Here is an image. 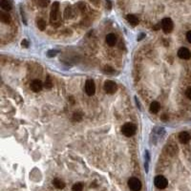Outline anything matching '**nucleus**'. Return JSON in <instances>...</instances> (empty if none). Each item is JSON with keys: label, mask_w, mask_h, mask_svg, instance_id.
<instances>
[{"label": "nucleus", "mask_w": 191, "mask_h": 191, "mask_svg": "<svg viewBox=\"0 0 191 191\" xmlns=\"http://www.w3.org/2000/svg\"><path fill=\"white\" fill-rule=\"evenodd\" d=\"M136 130H137V128H136V126L133 123L127 122V123H125L122 126L121 132H122V134L125 137H132L133 135H135Z\"/></svg>", "instance_id": "obj_1"}, {"label": "nucleus", "mask_w": 191, "mask_h": 191, "mask_svg": "<svg viewBox=\"0 0 191 191\" xmlns=\"http://www.w3.org/2000/svg\"><path fill=\"white\" fill-rule=\"evenodd\" d=\"M50 19H51L52 23L57 22L59 20V3L58 2H53V4L52 6Z\"/></svg>", "instance_id": "obj_2"}, {"label": "nucleus", "mask_w": 191, "mask_h": 191, "mask_svg": "<svg viewBox=\"0 0 191 191\" xmlns=\"http://www.w3.org/2000/svg\"><path fill=\"white\" fill-rule=\"evenodd\" d=\"M160 26H162L163 31L165 34H169L173 31L174 24H173V21L170 18H164V19H163L162 23H160Z\"/></svg>", "instance_id": "obj_3"}, {"label": "nucleus", "mask_w": 191, "mask_h": 191, "mask_svg": "<svg viewBox=\"0 0 191 191\" xmlns=\"http://www.w3.org/2000/svg\"><path fill=\"white\" fill-rule=\"evenodd\" d=\"M154 183H155V186H156L157 188L164 189L167 186V184H168V182H167L166 178H164L162 175H159L154 179Z\"/></svg>", "instance_id": "obj_4"}, {"label": "nucleus", "mask_w": 191, "mask_h": 191, "mask_svg": "<svg viewBox=\"0 0 191 191\" xmlns=\"http://www.w3.org/2000/svg\"><path fill=\"white\" fill-rule=\"evenodd\" d=\"M128 186L132 191H140L141 189V183L137 178H130L128 180Z\"/></svg>", "instance_id": "obj_5"}, {"label": "nucleus", "mask_w": 191, "mask_h": 191, "mask_svg": "<svg viewBox=\"0 0 191 191\" xmlns=\"http://www.w3.org/2000/svg\"><path fill=\"white\" fill-rule=\"evenodd\" d=\"M118 89L117 84L112 80H107L104 83V90L107 94H114Z\"/></svg>", "instance_id": "obj_6"}, {"label": "nucleus", "mask_w": 191, "mask_h": 191, "mask_svg": "<svg viewBox=\"0 0 191 191\" xmlns=\"http://www.w3.org/2000/svg\"><path fill=\"white\" fill-rule=\"evenodd\" d=\"M84 90L85 93L88 96H93L96 92V85H95V82L91 79H89L86 81L85 83V87H84Z\"/></svg>", "instance_id": "obj_7"}, {"label": "nucleus", "mask_w": 191, "mask_h": 191, "mask_svg": "<svg viewBox=\"0 0 191 191\" xmlns=\"http://www.w3.org/2000/svg\"><path fill=\"white\" fill-rule=\"evenodd\" d=\"M178 57L182 59H189L191 57V52L186 47H183L178 51Z\"/></svg>", "instance_id": "obj_8"}, {"label": "nucleus", "mask_w": 191, "mask_h": 191, "mask_svg": "<svg viewBox=\"0 0 191 191\" xmlns=\"http://www.w3.org/2000/svg\"><path fill=\"white\" fill-rule=\"evenodd\" d=\"M42 87H43V84H42V82H41L39 79H34L31 83V89H32L34 92H39V91H41Z\"/></svg>", "instance_id": "obj_9"}, {"label": "nucleus", "mask_w": 191, "mask_h": 191, "mask_svg": "<svg viewBox=\"0 0 191 191\" xmlns=\"http://www.w3.org/2000/svg\"><path fill=\"white\" fill-rule=\"evenodd\" d=\"M106 43L108 44L109 46H115L116 43H117V37L116 35L114 34H109L106 35Z\"/></svg>", "instance_id": "obj_10"}, {"label": "nucleus", "mask_w": 191, "mask_h": 191, "mask_svg": "<svg viewBox=\"0 0 191 191\" xmlns=\"http://www.w3.org/2000/svg\"><path fill=\"white\" fill-rule=\"evenodd\" d=\"M179 141L182 143H187L190 141V135L187 132H182L179 135Z\"/></svg>", "instance_id": "obj_11"}, {"label": "nucleus", "mask_w": 191, "mask_h": 191, "mask_svg": "<svg viewBox=\"0 0 191 191\" xmlns=\"http://www.w3.org/2000/svg\"><path fill=\"white\" fill-rule=\"evenodd\" d=\"M0 7L5 11H9L11 10V4L8 0H1V1H0Z\"/></svg>", "instance_id": "obj_12"}, {"label": "nucleus", "mask_w": 191, "mask_h": 191, "mask_svg": "<svg viewBox=\"0 0 191 191\" xmlns=\"http://www.w3.org/2000/svg\"><path fill=\"white\" fill-rule=\"evenodd\" d=\"M126 18H127V21L132 26H136V25H138V24H139V18L135 15H128L126 16Z\"/></svg>", "instance_id": "obj_13"}, {"label": "nucleus", "mask_w": 191, "mask_h": 191, "mask_svg": "<svg viewBox=\"0 0 191 191\" xmlns=\"http://www.w3.org/2000/svg\"><path fill=\"white\" fill-rule=\"evenodd\" d=\"M0 20L5 24H9L11 20V15L8 13H4V11H2V13H0Z\"/></svg>", "instance_id": "obj_14"}, {"label": "nucleus", "mask_w": 191, "mask_h": 191, "mask_svg": "<svg viewBox=\"0 0 191 191\" xmlns=\"http://www.w3.org/2000/svg\"><path fill=\"white\" fill-rule=\"evenodd\" d=\"M151 113H154V114H157L160 110V103L157 102V101H153V102L150 104V107H149Z\"/></svg>", "instance_id": "obj_15"}, {"label": "nucleus", "mask_w": 191, "mask_h": 191, "mask_svg": "<svg viewBox=\"0 0 191 191\" xmlns=\"http://www.w3.org/2000/svg\"><path fill=\"white\" fill-rule=\"evenodd\" d=\"M53 186H55L58 189H63L65 187L64 182L61 181V180H59V179H55V180L53 181Z\"/></svg>", "instance_id": "obj_16"}, {"label": "nucleus", "mask_w": 191, "mask_h": 191, "mask_svg": "<svg viewBox=\"0 0 191 191\" xmlns=\"http://www.w3.org/2000/svg\"><path fill=\"white\" fill-rule=\"evenodd\" d=\"M37 27H38V29L40 30V31H43V30L46 28V22H45L44 19L39 18L37 21Z\"/></svg>", "instance_id": "obj_17"}, {"label": "nucleus", "mask_w": 191, "mask_h": 191, "mask_svg": "<svg viewBox=\"0 0 191 191\" xmlns=\"http://www.w3.org/2000/svg\"><path fill=\"white\" fill-rule=\"evenodd\" d=\"M64 15H65L66 18H71V17H73L74 11H73V9H72V7H67L66 9H65Z\"/></svg>", "instance_id": "obj_18"}, {"label": "nucleus", "mask_w": 191, "mask_h": 191, "mask_svg": "<svg viewBox=\"0 0 191 191\" xmlns=\"http://www.w3.org/2000/svg\"><path fill=\"white\" fill-rule=\"evenodd\" d=\"M82 189H83V186L80 183H75L73 186V187H72V190L73 191H82Z\"/></svg>", "instance_id": "obj_19"}, {"label": "nucleus", "mask_w": 191, "mask_h": 191, "mask_svg": "<svg viewBox=\"0 0 191 191\" xmlns=\"http://www.w3.org/2000/svg\"><path fill=\"white\" fill-rule=\"evenodd\" d=\"M49 2H50V0H37V4L42 8L47 7V6L49 5Z\"/></svg>", "instance_id": "obj_20"}, {"label": "nucleus", "mask_w": 191, "mask_h": 191, "mask_svg": "<svg viewBox=\"0 0 191 191\" xmlns=\"http://www.w3.org/2000/svg\"><path fill=\"white\" fill-rule=\"evenodd\" d=\"M45 87L46 88H52L53 87V82H52V80H51V79H50V76H48L47 77V79H46V81H45Z\"/></svg>", "instance_id": "obj_21"}, {"label": "nucleus", "mask_w": 191, "mask_h": 191, "mask_svg": "<svg viewBox=\"0 0 191 191\" xmlns=\"http://www.w3.org/2000/svg\"><path fill=\"white\" fill-rule=\"evenodd\" d=\"M171 151L174 152V154H175V153H177V147H176V146L169 145V146H168V148H167V153L171 154Z\"/></svg>", "instance_id": "obj_22"}, {"label": "nucleus", "mask_w": 191, "mask_h": 191, "mask_svg": "<svg viewBox=\"0 0 191 191\" xmlns=\"http://www.w3.org/2000/svg\"><path fill=\"white\" fill-rule=\"evenodd\" d=\"M103 71L105 72L106 74H112V73H114V69L111 68L110 66H106V67L103 69Z\"/></svg>", "instance_id": "obj_23"}, {"label": "nucleus", "mask_w": 191, "mask_h": 191, "mask_svg": "<svg viewBox=\"0 0 191 191\" xmlns=\"http://www.w3.org/2000/svg\"><path fill=\"white\" fill-rule=\"evenodd\" d=\"M57 51H55V50H51V51L48 52V57H56V56H57Z\"/></svg>", "instance_id": "obj_24"}, {"label": "nucleus", "mask_w": 191, "mask_h": 191, "mask_svg": "<svg viewBox=\"0 0 191 191\" xmlns=\"http://www.w3.org/2000/svg\"><path fill=\"white\" fill-rule=\"evenodd\" d=\"M81 118H82V115L79 114V113H76V114L74 115V119H75V121H80Z\"/></svg>", "instance_id": "obj_25"}, {"label": "nucleus", "mask_w": 191, "mask_h": 191, "mask_svg": "<svg viewBox=\"0 0 191 191\" xmlns=\"http://www.w3.org/2000/svg\"><path fill=\"white\" fill-rule=\"evenodd\" d=\"M186 98L191 99V88H187L186 89Z\"/></svg>", "instance_id": "obj_26"}, {"label": "nucleus", "mask_w": 191, "mask_h": 191, "mask_svg": "<svg viewBox=\"0 0 191 191\" xmlns=\"http://www.w3.org/2000/svg\"><path fill=\"white\" fill-rule=\"evenodd\" d=\"M21 45H22L23 47H25V48H28V47H29V42H28V40H26V39L22 40Z\"/></svg>", "instance_id": "obj_27"}, {"label": "nucleus", "mask_w": 191, "mask_h": 191, "mask_svg": "<svg viewBox=\"0 0 191 191\" xmlns=\"http://www.w3.org/2000/svg\"><path fill=\"white\" fill-rule=\"evenodd\" d=\"M186 39H187V41H188L189 43H191V31L187 32V34H186Z\"/></svg>", "instance_id": "obj_28"}, {"label": "nucleus", "mask_w": 191, "mask_h": 191, "mask_svg": "<svg viewBox=\"0 0 191 191\" xmlns=\"http://www.w3.org/2000/svg\"><path fill=\"white\" fill-rule=\"evenodd\" d=\"M106 8L108 9V10H110L112 8V4H111L110 0H107V1H106Z\"/></svg>", "instance_id": "obj_29"}, {"label": "nucleus", "mask_w": 191, "mask_h": 191, "mask_svg": "<svg viewBox=\"0 0 191 191\" xmlns=\"http://www.w3.org/2000/svg\"><path fill=\"white\" fill-rule=\"evenodd\" d=\"M90 1L93 3V4H95V5H99V2H100V0H90Z\"/></svg>", "instance_id": "obj_30"}, {"label": "nucleus", "mask_w": 191, "mask_h": 191, "mask_svg": "<svg viewBox=\"0 0 191 191\" xmlns=\"http://www.w3.org/2000/svg\"><path fill=\"white\" fill-rule=\"evenodd\" d=\"M162 118H163V121H167V119H168V117L165 116V115H163V116H162Z\"/></svg>", "instance_id": "obj_31"}, {"label": "nucleus", "mask_w": 191, "mask_h": 191, "mask_svg": "<svg viewBox=\"0 0 191 191\" xmlns=\"http://www.w3.org/2000/svg\"><path fill=\"white\" fill-rule=\"evenodd\" d=\"M140 35H141V37H140L138 38V40H141V39H142L143 37H145V34H141Z\"/></svg>", "instance_id": "obj_32"}]
</instances>
